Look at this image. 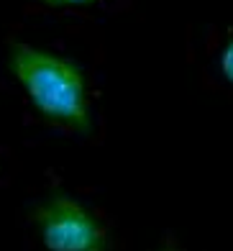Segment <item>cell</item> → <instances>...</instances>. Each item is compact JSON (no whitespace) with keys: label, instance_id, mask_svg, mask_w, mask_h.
<instances>
[{"label":"cell","instance_id":"obj_1","mask_svg":"<svg viewBox=\"0 0 233 251\" xmlns=\"http://www.w3.org/2000/svg\"><path fill=\"white\" fill-rule=\"evenodd\" d=\"M10 70L36 110H41L46 118L67 123L77 131L90 128L85 75L75 62L33 49L28 44H13Z\"/></svg>","mask_w":233,"mask_h":251},{"label":"cell","instance_id":"obj_2","mask_svg":"<svg viewBox=\"0 0 233 251\" xmlns=\"http://www.w3.org/2000/svg\"><path fill=\"white\" fill-rule=\"evenodd\" d=\"M39 236L49 251H108L105 228L87 208L64 192H54L33 213Z\"/></svg>","mask_w":233,"mask_h":251},{"label":"cell","instance_id":"obj_3","mask_svg":"<svg viewBox=\"0 0 233 251\" xmlns=\"http://www.w3.org/2000/svg\"><path fill=\"white\" fill-rule=\"evenodd\" d=\"M220 70H223L226 79L233 85V39L226 44V49H223V56H220Z\"/></svg>","mask_w":233,"mask_h":251},{"label":"cell","instance_id":"obj_4","mask_svg":"<svg viewBox=\"0 0 233 251\" xmlns=\"http://www.w3.org/2000/svg\"><path fill=\"white\" fill-rule=\"evenodd\" d=\"M49 5H79V3H90V0H44Z\"/></svg>","mask_w":233,"mask_h":251},{"label":"cell","instance_id":"obj_5","mask_svg":"<svg viewBox=\"0 0 233 251\" xmlns=\"http://www.w3.org/2000/svg\"><path fill=\"white\" fill-rule=\"evenodd\" d=\"M161 251H174V249H172V246H164V249H161Z\"/></svg>","mask_w":233,"mask_h":251}]
</instances>
